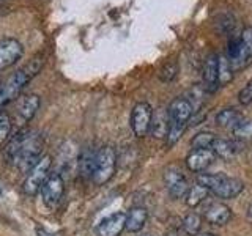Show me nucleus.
I'll use <instances>...</instances> for the list:
<instances>
[{"label": "nucleus", "mask_w": 252, "mask_h": 236, "mask_svg": "<svg viewBox=\"0 0 252 236\" xmlns=\"http://www.w3.org/2000/svg\"><path fill=\"white\" fill-rule=\"evenodd\" d=\"M153 109L148 102H137L132 107L131 112V129L134 136L142 139L150 132V124H152Z\"/></svg>", "instance_id": "nucleus-7"}, {"label": "nucleus", "mask_w": 252, "mask_h": 236, "mask_svg": "<svg viewBox=\"0 0 252 236\" xmlns=\"http://www.w3.org/2000/svg\"><path fill=\"white\" fill-rule=\"evenodd\" d=\"M126 214L122 211L114 212L109 217L102 219L98 225V236H120L125 230Z\"/></svg>", "instance_id": "nucleus-12"}, {"label": "nucleus", "mask_w": 252, "mask_h": 236, "mask_svg": "<svg viewBox=\"0 0 252 236\" xmlns=\"http://www.w3.org/2000/svg\"><path fill=\"white\" fill-rule=\"evenodd\" d=\"M215 159H216V156L210 148L192 149L186 157V165L191 172L199 173V172H203L205 169H208L210 165L215 162Z\"/></svg>", "instance_id": "nucleus-11"}, {"label": "nucleus", "mask_w": 252, "mask_h": 236, "mask_svg": "<svg viewBox=\"0 0 252 236\" xmlns=\"http://www.w3.org/2000/svg\"><path fill=\"white\" fill-rule=\"evenodd\" d=\"M0 88H2V85H0Z\"/></svg>", "instance_id": "nucleus-34"}, {"label": "nucleus", "mask_w": 252, "mask_h": 236, "mask_svg": "<svg viewBox=\"0 0 252 236\" xmlns=\"http://www.w3.org/2000/svg\"><path fill=\"white\" fill-rule=\"evenodd\" d=\"M39 69H41V61L32 60L24 68L16 71V73L5 82V85H2V88H0V109L5 107L8 102L19 98L22 90L26 88L27 84L39 73Z\"/></svg>", "instance_id": "nucleus-2"}, {"label": "nucleus", "mask_w": 252, "mask_h": 236, "mask_svg": "<svg viewBox=\"0 0 252 236\" xmlns=\"http://www.w3.org/2000/svg\"><path fill=\"white\" fill-rule=\"evenodd\" d=\"M194 114V106L192 102L186 98H175L167 109L169 115V123L172 124H183L188 126V121L191 120Z\"/></svg>", "instance_id": "nucleus-10"}, {"label": "nucleus", "mask_w": 252, "mask_h": 236, "mask_svg": "<svg viewBox=\"0 0 252 236\" xmlns=\"http://www.w3.org/2000/svg\"><path fill=\"white\" fill-rule=\"evenodd\" d=\"M164 183L172 199H183L189 189L186 177L177 167H169L164 172Z\"/></svg>", "instance_id": "nucleus-9"}, {"label": "nucleus", "mask_w": 252, "mask_h": 236, "mask_svg": "<svg viewBox=\"0 0 252 236\" xmlns=\"http://www.w3.org/2000/svg\"><path fill=\"white\" fill-rule=\"evenodd\" d=\"M241 120H243L241 112H240V110L233 109V107L220 110V112L216 115V123L219 126H222V128H232L233 129Z\"/></svg>", "instance_id": "nucleus-20"}, {"label": "nucleus", "mask_w": 252, "mask_h": 236, "mask_svg": "<svg viewBox=\"0 0 252 236\" xmlns=\"http://www.w3.org/2000/svg\"><path fill=\"white\" fill-rule=\"evenodd\" d=\"M117 170V153L112 147H102L96 151L92 173V181L96 186H104L109 183Z\"/></svg>", "instance_id": "nucleus-4"}, {"label": "nucleus", "mask_w": 252, "mask_h": 236, "mask_svg": "<svg viewBox=\"0 0 252 236\" xmlns=\"http://www.w3.org/2000/svg\"><path fill=\"white\" fill-rule=\"evenodd\" d=\"M94 157H96V149H92V148H87L81 153L79 156V173L81 177L84 178H92V173H93V165H94Z\"/></svg>", "instance_id": "nucleus-19"}, {"label": "nucleus", "mask_w": 252, "mask_h": 236, "mask_svg": "<svg viewBox=\"0 0 252 236\" xmlns=\"http://www.w3.org/2000/svg\"><path fill=\"white\" fill-rule=\"evenodd\" d=\"M41 199H43V205L47 208L54 211L59 206L63 194H65V183H63V178L59 175V173H49V177L46 178V181L43 183L41 189Z\"/></svg>", "instance_id": "nucleus-6"}, {"label": "nucleus", "mask_w": 252, "mask_h": 236, "mask_svg": "<svg viewBox=\"0 0 252 236\" xmlns=\"http://www.w3.org/2000/svg\"><path fill=\"white\" fill-rule=\"evenodd\" d=\"M43 137L30 129H21L8 139V147L5 156L16 169L21 172H29L41 159Z\"/></svg>", "instance_id": "nucleus-1"}, {"label": "nucleus", "mask_w": 252, "mask_h": 236, "mask_svg": "<svg viewBox=\"0 0 252 236\" xmlns=\"http://www.w3.org/2000/svg\"><path fill=\"white\" fill-rule=\"evenodd\" d=\"M233 136L243 142L252 140V120H241L233 128Z\"/></svg>", "instance_id": "nucleus-25"}, {"label": "nucleus", "mask_w": 252, "mask_h": 236, "mask_svg": "<svg viewBox=\"0 0 252 236\" xmlns=\"http://www.w3.org/2000/svg\"><path fill=\"white\" fill-rule=\"evenodd\" d=\"M208 194H210V191H208L207 187H203L202 184L195 183L194 186H191V187L188 189V192L185 195L186 205H188V206H191V208L199 206V205L208 197Z\"/></svg>", "instance_id": "nucleus-21"}, {"label": "nucleus", "mask_w": 252, "mask_h": 236, "mask_svg": "<svg viewBox=\"0 0 252 236\" xmlns=\"http://www.w3.org/2000/svg\"><path fill=\"white\" fill-rule=\"evenodd\" d=\"M235 27V18L230 13H224L216 18V29L220 33H230Z\"/></svg>", "instance_id": "nucleus-26"}, {"label": "nucleus", "mask_w": 252, "mask_h": 236, "mask_svg": "<svg viewBox=\"0 0 252 236\" xmlns=\"http://www.w3.org/2000/svg\"><path fill=\"white\" fill-rule=\"evenodd\" d=\"M203 81H205V88L210 93L215 91L219 85V77H218V55L211 54L203 63Z\"/></svg>", "instance_id": "nucleus-15"}, {"label": "nucleus", "mask_w": 252, "mask_h": 236, "mask_svg": "<svg viewBox=\"0 0 252 236\" xmlns=\"http://www.w3.org/2000/svg\"><path fill=\"white\" fill-rule=\"evenodd\" d=\"M202 227V217L195 212H191L183 219V230L189 235V236H195L200 232Z\"/></svg>", "instance_id": "nucleus-23"}, {"label": "nucleus", "mask_w": 252, "mask_h": 236, "mask_svg": "<svg viewBox=\"0 0 252 236\" xmlns=\"http://www.w3.org/2000/svg\"><path fill=\"white\" fill-rule=\"evenodd\" d=\"M140 236H152V235H140Z\"/></svg>", "instance_id": "nucleus-33"}, {"label": "nucleus", "mask_w": 252, "mask_h": 236, "mask_svg": "<svg viewBox=\"0 0 252 236\" xmlns=\"http://www.w3.org/2000/svg\"><path fill=\"white\" fill-rule=\"evenodd\" d=\"M167 131H169L167 110H162V109L156 110V112H153V117H152L150 132H152L156 139H165V137H167Z\"/></svg>", "instance_id": "nucleus-18"}, {"label": "nucleus", "mask_w": 252, "mask_h": 236, "mask_svg": "<svg viewBox=\"0 0 252 236\" xmlns=\"http://www.w3.org/2000/svg\"><path fill=\"white\" fill-rule=\"evenodd\" d=\"M147 219H148V211L144 206H134V208H131L128 214H126L125 230H128L129 233L140 232L142 228L145 227Z\"/></svg>", "instance_id": "nucleus-16"}, {"label": "nucleus", "mask_w": 252, "mask_h": 236, "mask_svg": "<svg viewBox=\"0 0 252 236\" xmlns=\"http://www.w3.org/2000/svg\"><path fill=\"white\" fill-rule=\"evenodd\" d=\"M197 183L207 187L210 194H215L219 199H235L236 195H240L244 189V184L240 179L230 178L220 173H202L197 177Z\"/></svg>", "instance_id": "nucleus-3"}, {"label": "nucleus", "mask_w": 252, "mask_h": 236, "mask_svg": "<svg viewBox=\"0 0 252 236\" xmlns=\"http://www.w3.org/2000/svg\"><path fill=\"white\" fill-rule=\"evenodd\" d=\"M11 134V120L6 114H0V145L10 139Z\"/></svg>", "instance_id": "nucleus-28"}, {"label": "nucleus", "mask_w": 252, "mask_h": 236, "mask_svg": "<svg viewBox=\"0 0 252 236\" xmlns=\"http://www.w3.org/2000/svg\"><path fill=\"white\" fill-rule=\"evenodd\" d=\"M248 216H249V217H252V205L248 208Z\"/></svg>", "instance_id": "nucleus-31"}, {"label": "nucleus", "mask_w": 252, "mask_h": 236, "mask_svg": "<svg viewBox=\"0 0 252 236\" xmlns=\"http://www.w3.org/2000/svg\"><path fill=\"white\" fill-rule=\"evenodd\" d=\"M177 74H178V63L177 61H167L165 65L161 68V71H159V79L162 82H172L173 79L177 77Z\"/></svg>", "instance_id": "nucleus-27"}, {"label": "nucleus", "mask_w": 252, "mask_h": 236, "mask_svg": "<svg viewBox=\"0 0 252 236\" xmlns=\"http://www.w3.org/2000/svg\"><path fill=\"white\" fill-rule=\"evenodd\" d=\"M24 55V46L14 38H5L0 41V71L13 66Z\"/></svg>", "instance_id": "nucleus-8"}, {"label": "nucleus", "mask_w": 252, "mask_h": 236, "mask_svg": "<svg viewBox=\"0 0 252 236\" xmlns=\"http://www.w3.org/2000/svg\"><path fill=\"white\" fill-rule=\"evenodd\" d=\"M238 101H240V104H243V106H248L252 102V79L243 87L241 91L238 93Z\"/></svg>", "instance_id": "nucleus-29"}, {"label": "nucleus", "mask_w": 252, "mask_h": 236, "mask_svg": "<svg viewBox=\"0 0 252 236\" xmlns=\"http://www.w3.org/2000/svg\"><path fill=\"white\" fill-rule=\"evenodd\" d=\"M218 77L219 84H227L232 81V63L228 61L227 57H218Z\"/></svg>", "instance_id": "nucleus-22"}, {"label": "nucleus", "mask_w": 252, "mask_h": 236, "mask_svg": "<svg viewBox=\"0 0 252 236\" xmlns=\"http://www.w3.org/2000/svg\"><path fill=\"white\" fill-rule=\"evenodd\" d=\"M215 139H216V136H215L213 132H208V131L199 132V134H195V136L192 137V140H191V147H192V149L210 148L213 142H215Z\"/></svg>", "instance_id": "nucleus-24"}, {"label": "nucleus", "mask_w": 252, "mask_h": 236, "mask_svg": "<svg viewBox=\"0 0 252 236\" xmlns=\"http://www.w3.org/2000/svg\"><path fill=\"white\" fill-rule=\"evenodd\" d=\"M39 106H41V99H39L38 94H26V96L19 98L16 110H18L19 118H22L24 121H30L38 112Z\"/></svg>", "instance_id": "nucleus-14"}, {"label": "nucleus", "mask_w": 252, "mask_h": 236, "mask_svg": "<svg viewBox=\"0 0 252 236\" xmlns=\"http://www.w3.org/2000/svg\"><path fill=\"white\" fill-rule=\"evenodd\" d=\"M203 217L211 225H225L232 219V209L224 203H211L205 209Z\"/></svg>", "instance_id": "nucleus-13"}, {"label": "nucleus", "mask_w": 252, "mask_h": 236, "mask_svg": "<svg viewBox=\"0 0 252 236\" xmlns=\"http://www.w3.org/2000/svg\"><path fill=\"white\" fill-rule=\"evenodd\" d=\"M195 236H218V235H215V233H197Z\"/></svg>", "instance_id": "nucleus-30"}, {"label": "nucleus", "mask_w": 252, "mask_h": 236, "mask_svg": "<svg viewBox=\"0 0 252 236\" xmlns=\"http://www.w3.org/2000/svg\"><path fill=\"white\" fill-rule=\"evenodd\" d=\"M210 149L215 153L216 157H222V159H232L236 154L240 153V145L236 142L225 140V139H215V142L211 144Z\"/></svg>", "instance_id": "nucleus-17"}, {"label": "nucleus", "mask_w": 252, "mask_h": 236, "mask_svg": "<svg viewBox=\"0 0 252 236\" xmlns=\"http://www.w3.org/2000/svg\"><path fill=\"white\" fill-rule=\"evenodd\" d=\"M51 167H52V157L51 156H43L33 167H32L27 172V178L22 184V191L24 194H27L30 197H33L35 194L39 192L43 183L46 181V178L49 177L51 173Z\"/></svg>", "instance_id": "nucleus-5"}, {"label": "nucleus", "mask_w": 252, "mask_h": 236, "mask_svg": "<svg viewBox=\"0 0 252 236\" xmlns=\"http://www.w3.org/2000/svg\"><path fill=\"white\" fill-rule=\"evenodd\" d=\"M165 236H177L175 233H169V235H165Z\"/></svg>", "instance_id": "nucleus-32"}]
</instances>
